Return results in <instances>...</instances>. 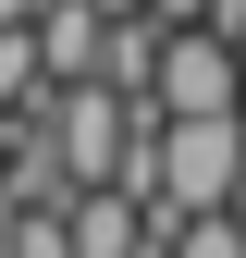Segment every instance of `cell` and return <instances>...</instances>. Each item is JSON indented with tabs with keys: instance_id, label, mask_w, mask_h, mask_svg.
I'll return each instance as SVG.
<instances>
[{
	"instance_id": "obj_4",
	"label": "cell",
	"mask_w": 246,
	"mask_h": 258,
	"mask_svg": "<svg viewBox=\"0 0 246 258\" xmlns=\"http://www.w3.org/2000/svg\"><path fill=\"white\" fill-rule=\"evenodd\" d=\"M172 258H246V221L234 209H197V221H184V246Z\"/></svg>"
},
{
	"instance_id": "obj_5",
	"label": "cell",
	"mask_w": 246,
	"mask_h": 258,
	"mask_svg": "<svg viewBox=\"0 0 246 258\" xmlns=\"http://www.w3.org/2000/svg\"><path fill=\"white\" fill-rule=\"evenodd\" d=\"M148 13H172V25H197V13H209V0H148Z\"/></svg>"
},
{
	"instance_id": "obj_2",
	"label": "cell",
	"mask_w": 246,
	"mask_h": 258,
	"mask_svg": "<svg viewBox=\"0 0 246 258\" xmlns=\"http://www.w3.org/2000/svg\"><path fill=\"white\" fill-rule=\"evenodd\" d=\"M148 99H160V111H246V49L222 37V25H172Z\"/></svg>"
},
{
	"instance_id": "obj_6",
	"label": "cell",
	"mask_w": 246,
	"mask_h": 258,
	"mask_svg": "<svg viewBox=\"0 0 246 258\" xmlns=\"http://www.w3.org/2000/svg\"><path fill=\"white\" fill-rule=\"evenodd\" d=\"M234 49H246V37H234Z\"/></svg>"
},
{
	"instance_id": "obj_1",
	"label": "cell",
	"mask_w": 246,
	"mask_h": 258,
	"mask_svg": "<svg viewBox=\"0 0 246 258\" xmlns=\"http://www.w3.org/2000/svg\"><path fill=\"white\" fill-rule=\"evenodd\" d=\"M246 172V111H172L160 123V197L172 209H234Z\"/></svg>"
},
{
	"instance_id": "obj_3",
	"label": "cell",
	"mask_w": 246,
	"mask_h": 258,
	"mask_svg": "<svg viewBox=\"0 0 246 258\" xmlns=\"http://www.w3.org/2000/svg\"><path fill=\"white\" fill-rule=\"evenodd\" d=\"M49 86H61V74H49V37H37V13H25V25H0V111H37Z\"/></svg>"
}]
</instances>
